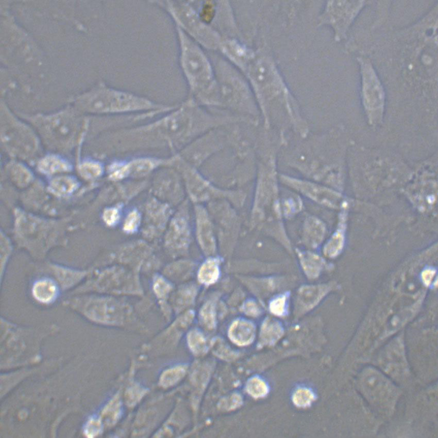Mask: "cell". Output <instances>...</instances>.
<instances>
[{"mask_svg":"<svg viewBox=\"0 0 438 438\" xmlns=\"http://www.w3.org/2000/svg\"><path fill=\"white\" fill-rule=\"evenodd\" d=\"M213 346L215 353L218 354L219 356L227 358L234 357V353L230 351L228 347L224 344L223 342L219 340L217 341L214 344Z\"/></svg>","mask_w":438,"mask_h":438,"instance_id":"d6986e66","label":"cell"},{"mask_svg":"<svg viewBox=\"0 0 438 438\" xmlns=\"http://www.w3.org/2000/svg\"><path fill=\"white\" fill-rule=\"evenodd\" d=\"M188 342L191 349L196 354H202L206 349V340L202 334L197 331H193L189 334Z\"/></svg>","mask_w":438,"mask_h":438,"instance_id":"8fae6325","label":"cell"},{"mask_svg":"<svg viewBox=\"0 0 438 438\" xmlns=\"http://www.w3.org/2000/svg\"><path fill=\"white\" fill-rule=\"evenodd\" d=\"M286 303L287 297L286 296L276 298L270 303V311L276 315H283L286 311Z\"/></svg>","mask_w":438,"mask_h":438,"instance_id":"9a60e30c","label":"cell"},{"mask_svg":"<svg viewBox=\"0 0 438 438\" xmlns=\"http://www.w3.org/2000/svg\"><path fill=\"white\" fill-rule=\"evenodd\" d=\"M247 392L255 398L262 397L268 392V387L265 382L258 377L249 379L246 385Z\"/></svg>","mask_w":438,"mask_h":438,"instance_id":"30bf717a","label":"cell"},{"mask_svg":"<svg viewBox=\"0 0 438 438\" xmlns=\"http://www.w3.org/2000/svg\"><path fill=\"white\" fill-rule=\"evenodd\" d=\"M101 430V423L96 419H91L87 423L85 433L89 437H93L99 433Z\"/></svg>","mask_w":438,"mask_h":438,"instance_id":"ac0fdd59","label":"cell"},{"mask_svg":"<svg viewBox=\"0 0 438 438\" xmlns=\"http://www.w3.org/2000/svg\"><path fill=\"white\" fill-rule=\"evenodd\" d=\"M201 316L206 326L211 329L215 325V311L214 304L208 302L203 308Z\"/></svg>","mask_w":438,"mask_h":438,"instance_id":"4fadbf2b","label":"cell"},{"mask_svg":"<svg viewBox=\"0 0 438 438\" xmlns=\"http://www.w3.org/2000/svg\"><path fill=\"white\" fill-rule=\"evenodd\" d=\"M140 221V216L136 211L132 212L128 216L124 226L126 231L132 232L136 230Z\"/></svg>","mask_w":438,"mask_h":438,"instance_id":"2e32d148","label":"cell"},{"mask_svg":"<svg viewBox=\"0 0 438 438\" xmlns=\"http://www.w3.org/2000/svg\"><path fill=\"white\" fill-rule=\"evenodd\" d=\"M436 274V271L432 269H427L422 273V280L427 286H430Z\"/></svg>","mask_w":438,"mask_h":438,"instance_id":"44dd1931","label":"cell"},{"mask_svg":"<svg viewBox=\"0 0 438 438\" xmlns=\"http://www.w3.org/2000/svg\"><path fill=\"white\" fill-rule=\"evenodd\" d=\"M282 335V328L277 322L268 320L264 323L261 332V339L264 343H274Z\"/></svg>","mask_w":438,"mask_h":438,"instance_id":"5b68a950","label":"cell"},{"mask_svg":"<svg viewBox=\"0 0 438 438\" xmlns=\"http://www.w3.org/2000/svg\"><path fill=\"white\" fill-rule=\"evenodd\" d=\"M32 293L36 300L44 304H48L56 299L58 294V289L53 281L49 280H42L34 284Z\"/></svg>","mask_w":438,"mask_h":438,"instance_id":"3957f363","label":"cell"},{"mask_svg":"<svg viewBox=\"0 0 438 438\" xmlns=\"http://www.w3.org/2000/svg\"><path fill=\"white\" fill-rule=\"evenodd\" d=\"M219 276V270L214 260H209L201 267L198 275L199 280L206 284L214 283Z\"/></svg>","mask_w":438,"mask_h":438,"instance_id":"8992f818","label":"cell"},{"mask_svg":"<svg viewBox=\"0 0 438 438\" xmlns=\"http://www.w3.org/2000/svg\"><path fill=\"white\" fill-rule=\"evenodd\" d=\"M358 4L353 2H328L319 17V25H330L335 31L336 40L342 39L357 14Z\"/></svg>","mask_w":438,"mask_h":438,"instance_id":"6da1fadb","label":"cell"},{"mask_svg":"<svg viewBox=\"0 0 438 438\" xmlns=\"http://www.w3.org/2000/svg\"><path fill=\"white\" fill-rule=\"evenodd\" d=\"M326 288L321 286L304 288L300 291V304L304 309H311L325 296Z\"/></svg>","mask_w":438,"mask_h":438,"instance_id":"277c9868","label":"cell"},{"mask_svg":"<svg viewBox=\"0 0 438 438\" xmlns=\"http://www.w3.org/2000/svg\"><path fill=\"white\" fill-rule=\"evenodd\" d=\"M244 311L247 314L251 316H257L260 313L259 307L257 304L252 302H249L245 305Z\"/></svg>","mask_w":438,"mask_h":438,"instance_id":"603a6c76","label":"cell"},{"mask_svg":"<svg viewBox=\"0 0 438 438\" xmlns=\"http://www.w3.org/2000/svg\"><path fill=\"white\" fill-rule=\"evenodd\" d=\"M40 169L46 173L67 171L69 165L62 160L56 157H51L44 159L40 164Z\"/></svg>","mask_w":438,"mask_h":438,"instance_id":"ba28073f","label":"cell"},{"mask_svg":"<svg viewBox=\"0 0 438 438\" xmlns=\"http://www.w3.org/2000/svg\"><path fill=\"white\" fill-rule=\"evenodd\" d=\"M171 288L170 285L162 278L158 279L154 284L155 294L160 298L164 297Z\"/></svg>","mask_w":438,"mask_h":438,"instance_id":"e0dca14e","label":"cell"},{"mask_svg":"<svg viewBox=\"0 0 438 438\" xmlns=\"http://www.w3.org/2000/svg\"><path fill=\"white\" fill-rule=\"evenodd\" d=\"M313 393L306 388H300L296 390L293 395V400L294 404L300 407H306L309 406L314 399Z\"/></svg>","mask_w":438,"mask_h":438,"instance_id":"7c38bea8","label":"cell"},{"mask_svg":"<svg viewBox=\"0 0 438 438\" xmlns=\"http://www.w3.org/2000/svg\"><path fill=\"white\" fill-rule=\"evenodd\" d=\"M186 368L177 367L165 371L161 376L160 384L164 387L174 385L184 377Z\"/></svg>","mask_w":438,"mask_h":438,"instance_id":"9c48e42d","label":"cell"},{"mask_svg":"<svg viewBox=\"0 0 438 438\" xmlns=\"http://www.w3.org/2000/svg\"><path fill=\"white\" fill-rule=\"evenodd\" d=\"M77 184L75 180L70 177H61L54 180L51 185L52 191L59 195H65L74 191Z\"/></svg>","mask_w":438,"mask_h":438,"instance_id":"52a82bcc","label":"cell"},{"mask_svg":"<svg viewBox=\"0 0 438 438\" xmlns=\"http://www.w3.org/2000/svg\"><path fill=\"white\" fill-rule=\"evenodd\" d=\"M255 329L253 324L243 320L235 321L229 331L231 339L241 346L250 344L255 338Z\"/></svg>","mask_w":438,"mask_h":438,"instance_id":"7a4b0ae2","label":"cell"},{"mask_svg":"<svg viewBox=\"0 0 438 438\" xmlns=\"http://www.w3.org/2000/svg\"><path fill=\"white\" fill-rule=\"evenodd\" d=\"M82 175L87 178H93L99 176L102 171L100 166L96 163H88L83 164L80 168Z\"/></svg>","mask_w":438,"mask_h":438,"instance_id":"5bb4252c","label":"cell"},{"mask_svg":"<svg viewBox=\"0 0 438 438\" xmlns=\"http://www.w3.org/2000/svg\"><path fill=\"white\" fill-rule=\"evenodd\" d=\"M242 402V399L240 396L234 395L230 399L225 401L224 407L228 409L235 408L238 407Z\"/></svg>","mask_w":438,"mask_h":438,"instance_id":"7402d4cb","label":"cell"},{"mask_svg":"<svg viewBox=\"0 0 438 438\" xmlns=\"http://www.w3.org/2000/svg\"><path fill=\"white\" fill-rule=\"evenodd\" d=\"M103 218L105 222L108 225L115 224L119 218V213L116 209H109L106 210L104 213Z\"/></svg>","mask_w":438,"mask_h":438,"instance_id":"ffe728a7","label":"cell"}]
</instances>
